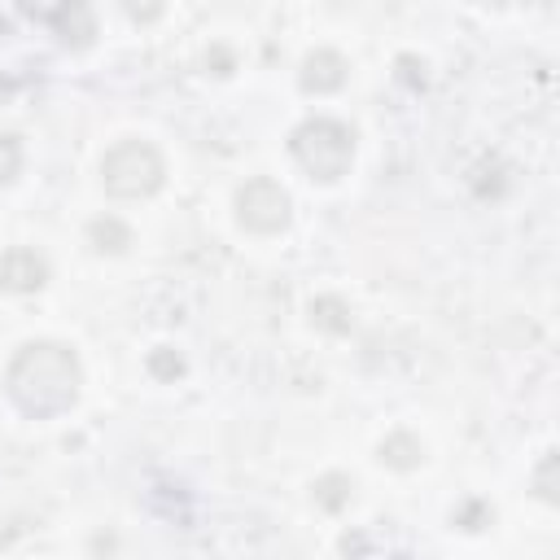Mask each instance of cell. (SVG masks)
<instances>
[{"label": "cell", "instance_id": "obj_7", "mask_svg": "<svg viewBox=\"0 0 560 560\" xmlns=\"http://www.w3.org/2000/svg\"><path fill=\"white\" fill-rule=\"evenodd\" d=\"M346 74H350V66H346V57L337 48H315V52H306V61L298 70V83L306 92L324 96V92H337L346 83Z\"/></svg>", "mask_w": 560, "mask_h": 560}, {"label": "cell", "instance_id": "obj_20", "mask_svg": "<svg viewBox=\"0 0 560 560\" xmlns=\"http://www.w3.org/2000/svg\"><path fill=\"white\" fill-rule=\"evenodd\" d=\"M481 4H508V0H481Z\"/></svg>", "mask_w": 560, "mask_h": 560}, {"label": "cell", "instance_id": "obj_11", "mask_svg": "<svg viewBox=\"0 0 560 560\" xmlns=\"http://www.w3.org/2000/svg\"><path fill=\"white\" fill-rule=\"evenodd\" d=\"M350 499H354V481H350L346 472H324V477L315 481V503H319L324 512H346Z\"/></svg>", "mask_w": 560, "mask_h": 560}, {"label": "cell", "instance_id": "obj_2", "mask_svg": "<svg viewBox=\"0 0 560 560\" xmlns=\"http://www.w3.org/2000/svg\"><path fill=\"white\" fill-rule=\"evenodd\" d=\"M289 153L293 162L311 175V179H341L354 162V131L341 118H306L293 136H289Z\"/></svg>", "mask_w": 560, "mask_h": 560}, {"label": "cell", "instance_id": "obj_15", "mask_svg": "<svg viewBox=\"0 0 560 560\" xmlns=\"http://www.w3.org/2000/svg\"><path fill=\"white\" fill-rule=\"evenodd\" d=\"M122 4V13L131 18V22H140V26H149V22H158L162 13H166V0H118Z\"/></svg>", "mask_w": 560, "mask_h": 560}, {"label": "cell", "instance_id": "obj_5", "mask_svg": "<svg viewBox=\"0 0 560 560\" xmlns=\"http://www.w3.org/2000/svg\"><path fill=\"white\" fill-rule=\"evenodd\" d=\"M48 280V258L26 249V245H13L0 254V289L4 293H35L44 289Z\"/></svg>", "mask_w": 560, "mask_h": 560}, {"label": "cell", "instance_id": "obj_18", "mask_svg": "<svg viewBox=\"0 0 560 560\" xmlns=\"http://www.w3.org/2000/svg\"><path fill=\"white\" fill-rule=\"evenodd\" d=\"M206 66H214V74H232V70H236V61H232V52H228L223 44H214V48L206 52Z\"/></svg>", "mask_w": 560, "mask_h": 560}, {"label": "cell", "instance_id": "obj_9", "mask_svg": "<svg viewBox=\"0 0 560 560\" xmlns=\"http://www.w3.org/2000/svg\"><path fill=\"white\" fill-rule=\"evenodd\" d=\"M88 241H92V249H101V254H122V249L131 245V228H127L122 219H114V214H96V219L88 223Z\"/></svg>", "mask_w": 560, "mask_h": 560}, {"label": "cell", "instance_id": "obj_19", "mask_svg": "<svg viewBox=\"0 0 560 560\" xmlns=\"http://www.w3.org/2000/svg\"><path fill=\"white\" fill-rule=\"evenodd\" d=\"M13 92H18V79H13V74H4V70H0V105H4V101H9V96H13Z\"/></svg>", "mask_w": 560, "mask_h": 560}, {"label": "cell", "instance_id": "obj_1", "mask_svg": "<svg viewBox=\"0 0 560 560\" xmlns=\"http://www.w3.org/2000/svg\"><path fill=\"white\" fill-rule=\"evenodd\" d=\"M79 385H83L79 354L61 341H26L4 372L9 398L35 420L70 411L79 398Z\"/></svg>", "mask_w": 560, "mask_h": 560}, {"label": "cell", "instance_id": "obj_6", "mask_svg": "<svg viewBox=\"0 0 560 560\" xmlns=\"http://www.w3.org/2000/svg\"><path fill=\"white\" fill-rule=\"evenodd\" d=\"M48 26L66 48H92L96 39V13L88 0H57L48 13Z\"/></svg>", "mask_w": 560, "mask_h": 560}, {"label": "cell", "instance_id": "obj_14", "mask_svg": "<svg viewBox=\"0 0 560 560\" xmlns=\"http://www.w3.org/2000/svg\"><path fill=\"white\" fill-rule=\"evenodd\" d=\"M149 372L158 381H175V376H184V354L171 346H158V350H149Z\"/></svg>", "mask_w": 560, "mask_h": 560}, {"label": "cell", "instance_id": "obj_3", "mask_svg": "<svg viewBox=\"0 0 560 560\" xmlns=\"http://www.w3.org/2000/svg\"><path fill=\"white\" fill-rule=\"evenodd\" d=\"M166 179V162L149 140H118L101 158V184L114 197H149Z\"/></svg>", "mask_w": 560, "mask_h": 560}, {"label": "cell", "instance_id": "obj_8", "mask_svg": "<svg viewBox=\"0 0 560 560\" xmlns=\"http://www.w3.org/2000/svg\"><path fill=\"white\" fill-rule=\"evenodd\" d=\"M311 324L332 332V337H341V332H350L354 315H350V306L337 293H319V298H311Z\"/></svg>", "mask_w": 560, "mask_h": 560}, {"label": "cell", "instance_id": "obj_12", "mask_svg": "<svg viewBox=\"0 0 560 560\" xmlns=\"http://www.w3.org/2000/svg\"><path fill=\"white\" fill-rule=\"evenodd\" d=\"M451 521H455L459 529H468V534H477V529H486V525L494 521V508H490L486 499H468V503H459V508L451 512Z\"/></svg>", "mask_w": 560, "mask_h": 560}, {"label": "cell", "instance_id": "obj_17", "mask_svg": "<svg viewBox=\"0 0 560 560\" xmlns=\"http://www.w3.org/2000/svg\"><path fill=\"white\" fill-rule=\"evenodd\" d=\"M534 486H538V494H542L547 503H556V455H547V459H542V468H538Z\"/></svg>", "mask_w": 560, "mask_h": 560}, {"label": "cell", "instance_id": "obj_13", "mask_svg": "<svg viewBox=\"0 0 560 560\" xmlns=\"http://www.w3.org/2000/svg\"><path fill=\"white\" fill-rule=\"evenodd\" d=\"M22 171V140L13 131H0V188L13 184Z\"/></svg>", "mask_w": 560, "mask_h": 560}, {"label": "cell", "instance_id": "obj_10", "mask_svg": "<svg viewBox=\"0 0 560 560\" xmlns=\"http://www.w3.org/2000/svg\"><path fill=\"white\" fill-rule=\"evenodd\" d=\"M420 459H424V446H420V438H411V433H389L385 442H381V464H389V468H398V472H411V468H420Z\"/></svg>", "mask_w": 560, "mask_h": 560}, {"label": "cell", "instance_id": "obj_16", "mask_svg": "<svg viewBox=\"0 0 560 560\" xmlns=\"http://www.w3.org/2000/svg\"><path fill=\"white\" fill-rule=\"evenodd\" d=\"M394 66H398V70H394V74H398V83H407V88H424V61H420V57L402 52Z\"/></svg>", "mask_w": 560, "mask_h": 560}, {"label": "cell", "instance_id": "obj_4", "mask_svg": "<svg viewBox=\"0 0 560 560\" xmlns=\"http://www.w3.org/2000/svg\"><path fill=\"white\" fill-rule=\"evenodd\" d=\"M236 219H241V228H249L258 236L284 232L289 228V192L267 175L245 179L236 188Z\"/></svg>", "mask_w": 560, "mask_h": 560}]
</instances>
